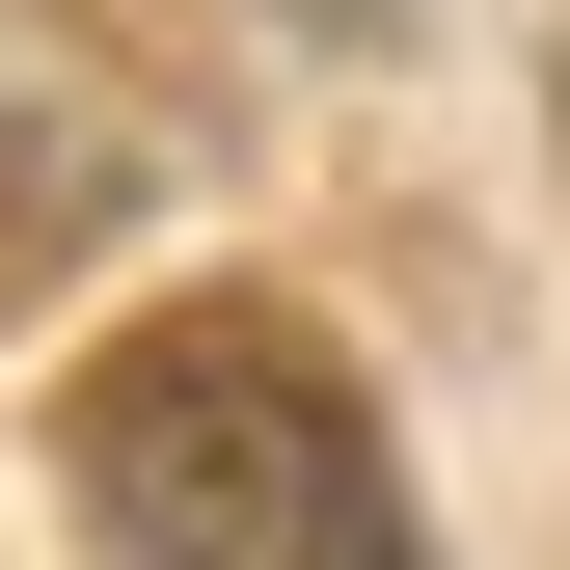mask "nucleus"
I'll list each match as a JSON object with an SVG mask.
<instances>
[{
    "label": "nucleus",
    "instance_id": "1",
    "mask_svg": "<svg viewBox=\"0 0 570 570\" xmlns=\"http://www.w3.org/2000/svg\"><path fill=\"white\" fill-rule=\"evenodd\" d=\"M82 543L109 570H435L353 353L272 299H164L82 353Z\"/></svg>",
    "mask_w": 570,
    "mask_h": 570
}]
</instances>
